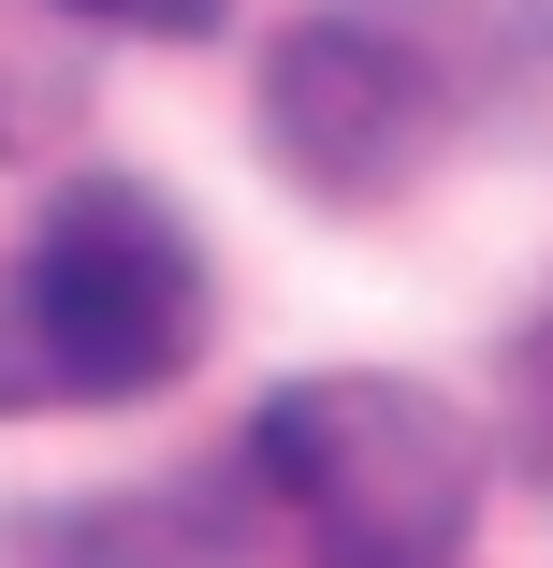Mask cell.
<instances>
[{"label": "cell", "instance_id": "obj_5", "mask_svg": "<svg viewBox=\"0 0 553 568\" xmlns=\"http://www.w3.org/2000/svg\"><path fill=\"white\" fill-rule=\"evenodd\" d=\"M73 132V16L59 0H0V146Z\"/></svg>", "mask_w": 553, "mask_h": 568}, {"label": "cell", "instance_id": "obj_1", "mask_svg": "<svg viewBox=\"0 0 553 568\" xmlns=\"http://www.w3.org/2000/svg\"><path fill=\"white\" fill-rule=\"evenodd\" d=\"M204 351V248L132 175H73L0 248V423L30 408H132Z\"/></svg>", "mask_w": 553, "mask_h": 568}, {"label": "cell", "instance_id": "obj_6", "mask_svg": "<svg viewBox=\"0 0 553 568\" xmlns=\"http://www.w3.org/2000/svg\"><path fill=\"white\" fill-rule=\"evenodd\" d=\"M73 30H132V44H204L234 0H59Z\"/></svg>", "mask_w": 553, "mask_h": 568}, {"label": "cell", "instance_id": "obj_4", "mask_svg": "<svg viewBox=\"0 0 553 568\" xmlns=\"http://www.w3.org/2000/svg\"><path fill=\"white\" fill-rule=\"evenodd\" d=\"M0 568H234L218 481H132V496H44L0 525Z\"/></svg>", "mask_w": 553, "mask_h": 568}, {"label": "cell", "instance_id": "obj_2", "mask_svg": "<svg viewBox=\"0 0 553 568\" xmlns=\"http://www.w3.org/2000/svg\"><path fill=\"white\" fill-rule=\"evenodd\" d=\"M248 481L320 568H467L481 539V437L393 365L277 379L248 423Z\"/></svg>", "mask_w": 553, "mask_h": 568}, {"label": "cell", "instance_id": "obj_3", "mask_svg": "<svg viewBox=\"0 0 553 568\" xmlns=\"http://www.w3.org/2000/svg\"><path fill=\"white\" fill-rule=\"evenodd\" d=\"M437 132H452V73L422 59V30L393 0H320L306 30H277L263 59V146L306 204H393Z\"/></svg>", "mask_w": 553, "mask_h": 568}]
</instances>
